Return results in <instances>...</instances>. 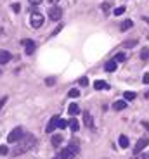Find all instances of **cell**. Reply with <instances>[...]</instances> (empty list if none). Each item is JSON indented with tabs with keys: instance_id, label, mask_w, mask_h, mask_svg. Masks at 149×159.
I'll list each match as a JSON object with an SVG mask.
<instances>
[{
	"instance_id": "obj_1",
	"label": "cell",
	"mask_w": 149,
	"mask_h": 159,
	"mask_svg": "<svg viewBox=\"0 0 149 159\" xmlns=\"http://www.w3.org/2000/svg\"><path fill=\"white\" fill-rule=\"evenodd\" d=\"M35 147V137L33 135H23L19 140L16 142L14 149H12V154L14 156H23L24 152H28L30 149Z\"/></svg>"
},
{
	"instance_id": "obj_2",
	"label": "cell",
	"mask_w": 149,
	"mask_h": 159,
	"mask_svg": "<svg viewBox=\"0 0 149 159\" xmlns=\"http://www.w3.org/2000/svg\"><path fill=\"white\" fill-rule=\"evenodd\" d=\"M80 152V147H78L77 140H73L71 143H69L66 149H63V151L57 154V159H75L77 157V154Z\"/></svg>"
},
{
	"instance_id": "obj_3",
	"label": "cell",
	"mask_w": 149,
	"mask_h": 159,
	"mask_svg": "<svg viewBox=\"0 0 149 159\" xmlns=\"http://www.w3.org/2000/svg\"><path fill=\"white\" fill-rule=\"evenodd\" d=\"M23 135H24L23 128H21V126H16V128H14V130H12L11 133L7 135V142H11V143H16L17 140H19L21 137H23Z\"/></svg>"
},
{
	"instance_id": "obj_4",
	"label": "cell",
	"mask_w": 149,
	"mask_h": 159,
	"mask_svg": "<svg viewBox=\"0 0 149 159\" xmlns=\"http://www.w3.org/2000/svg\"><path fill=\"white\" fill-rule=\"evenodd\" d=\"M147 145H149V139H146V137L139 139V140H137V143H135V147H133V156H139L146 147H147Z\"/></svg>"
},
{
	"instance_id": "obj_5",
	"label": "cell",
	"mask_w": 149,
	"mask_h": 159,
	"mask_svg": "<svg viewBox=\"0 0 149 159\" xmlns=\"http://www.w3.org/2000/svg\"><path fill=\"white\" fill-rule=\"evenodd\" d=\"M30 23H31L33 28H40L42 24H44V16H42L40 12H31V16H30Z\"/></svg>"
},
{
	"instance_id": "obj_6",
	"label": "cell",
	"mask_w": 149,
	"mask_h": 159,
	"mask_svg": "<svg viewBox=\"0 0 149 159\" xmlns=\"http://www.w3.org/2000/svg\"><path fill=\"white\" fill-rule=\"evenodd\" d=\"M61 16H63V11H61L59 7H56V5H54V7L49 9V17H50L52 21H59Z\"/></svg>"
},
{
	"instance_id": "obj_7",
	"label": "cell",
	"mask_w": 149,
	"mask_h": 159,
	"mask_svg": "<svg viewBox=\"0 0 149 159\" xmlns=\"http://www.w3.org/2000/svg\"><path fill=\"white\" fill-rule=\"evenodd\" d=\"M59 116H52V118H50V121H49V123H47V128H45V131H47V133H52V131L54 130H56V128H57V123H59Z\"/></svg>"
},
{
	"instance_id": "obj_8",
	"label": "cell",
	"mask_w": 149,
	"mask_h": 159,
	"mask_svg": "<svg viewBox=\"0 0 149 159\" xmlns=\"http://www.w3.org/2000/svg\"><path fill=\"white\" fill-rule=\"evenodd\" d=\"M21 43L24 45V48H26V54H28V56H31L33 52H35V48H36V43L33 42V40H23Z\"/></svg>"
},
{
	"instance_id": "obj_9",
	"label": "cell",
	"mask_w": 149,
	"mask_h": 159,
	"mask_svg": "<svg viewBox=\"0 0 149 159\" xmlns=\"http://www.w3.org/2000/svg\"><path fill=\"white\" fill-rule=\"evenodd\" d=\"M11 59H12L11 52H7V50H0V64H7V62H11Z\"/></svg>"
},
{
	"instance_id": "obj_10",
	"label": "cell",
	"mask_w": 149,
	"mask_h": 159,
	"mask_svg": "<svg viewBox=\"0 0 149 159\" xmlns=\"http://www.w3.org/2000/svg\"><path fill=\"white\" fill-rule=\"evenodd\" d=\"M68 112L71 116H77L78 112H80V106H78L77 102H73V104H69V107H68Z\"/></svg>"
},
{
	"instance_id": "obj_11",
	"label": "cell",
	"mask_w": 149,
	"mask_h": 159,
	"mask_svg": "<svg viewBox=\"0 0 149 159\" xmlns=\"http://www.w3.org/2000/svg\"><path fill=\"white\" fill-rule=\"evenodd\" d=\"M114 111H123V109H127V100H116V102L113 104Z\"/></svg>"
},
{
	"instance_id": "obj_12",
	"label": "cell",
	"mask_w": 149,
	"mask_h": 159,
	"mask_svg": "<svg viewBox=\"0 0 149 159\" xmlns=\"http://www.w3.org/2000/svg\"><path fill=\"white\" fill-rule=\"evenodd\" d=\"M68 125H69V128H71L73 131H78V130H80V123H78L77 118H71V119L68 121Z\"/></svg>"
},
{
	"instance_id": "obj_13",
	"label": "cell",
	"mask_w": 149,
	"mask_h": 159,
	"mask_svg": "<svg viewBox=\"0 0 149 159\" xmlns=\"http://www.w3.org/2000/svg\"><path fill=\"white\" fill-rule=\"evenodd\" d=\"M94 88H95V90H106V88H109V87H108V83H106V81L97 80L95 83H94Z\"/></svg>"
},
{
	"instance_id": "obj_14",
	"label": "cell",
	"mask_w": 149,
	"mask_h": 159,
	"mask_svg": "<svg viewBox=\"0 0 149 159\" xmlns=\"http://www.w3.org/2000/svg\"><path fill=\"white\" fill-rule=\"evenodd\" d=\"M83 121H85V125L89 128H94V121H92V116L89 114V112H83Z\"/></svg>"
},
{
	"instance_id": "obj_15",
	"label": "cell",
	"mask_w": 149,
	"mask_h": 159,
	"mask_svg": "<svg viewBox=\"0 0 149 159\" xmlns=\"http://www.w3.org/2000/svg\"><path fill=\"white\" fill-rule=\"evenodd\" d=\"M116 61H108V62H106V66H104V68H106V71H109V73H111V71H114V69H116Z\"/></svg>"
},
{
	"instance_id": "obj_16",
	"label": "cell",
	"mask_w": 149,
	"mask_h": 159,
	"mask_svg": "<svg viewBox=\"0 0 149 159\" xmlns=\"http://www.w3.org/2000/svg\"><path fill=\"white\" fill-rule=\"evenodd\" d=\"M132 26H133V23H132V21H130V19H125L123 23H121L120 30H121V31H127V30H130Z\"/></svg>"
},
{
	"instance_id": "obj_17",
	"label": "cell",
	"mask_w": 149,
	"mask_h": 159,
	"mask_svg": "<svg viewBox=\"0 0 149 159\" xmlns=\"http://www.w3.org/2000/svg\"><path fill=\"white\" fill-rule=\"evenodd\" d=\"M118 142H120V147H123V149H127V147H128V139H127L125 135H120Z\"/></svg>"
},
{
	"instance_id": "obj_18",
	"label": "cell",
	"mask_w": 149,
	"mask_h": 159,
	"mask_svg": "<svg viewBox=\"0 0 149 159\" xmlns=\"http://www.w3.org/2000/svg\"><path fill=\"white\" fill-rule=\"evenodd\" d=\"M50 142H52V145H54V147H59V145H61V142H63V137H61V135H54Z\"/></svg>"
},
{
	"instance_id": "obj_19",
	"label": "cell",
	"mask_w": 149,
	"mask_h": 159,
	"mask_svg": "<svg viewBox=\"0 0 149 159\" xmlns=\"http://www.w3.org/2000/svg\"><path fill=\"white\" fill-rule=\"evenodd\" d=\"M135 97H137L135 92H125V93H123V99H125V100H133Z\"/></svg>"
},
{
	"instance_id": "obj_20",
	"label": "cell",
	"mask_w": 149,
	"mask_h": 159,
	"mask_svg": "<svg viewBox=\"0 0 149 159\" xmlns=\"http://www.w3.org/2000/svg\"><path fill=\"white\" fill-rule=\"evenodd\" d=\"M68 95L71 97V99H77V97L80 95V90H78V88H71V90L68 92Z\"/></svg>"
},
{
	"instance_id": "obj_21",
	"label": "cell",
	"mask_w": 149,
	"mask_h": 159,
	"mask_svg": "<svg viewBox=\"0 0 149 159\" xmlns=\"http://www.w3.org/2000/svg\"><path fill=\"white\" fill-rule=\"evenodd\" d=\"M137 45V40H127L125 43H123V47H127V48H132V47H135Z\"/></svg>"
},
{
	"instance_id": "obj_22",
	"label": "cell",
	"mask_w": 149,
	"mask_h": 159,
	"mask_svg": "<svg viewBox=\"0 0 149 159\" xmlns=\"http://www.w3.org/2000/svg\"><path fill=\"white\" fill-rule=\"evenodd\" d=\"M141 57H142V61H147V59H149V48H147V47H144V48H142Z\"/></svg>"
},
{
	"instance_id": "obj_23",
	"label": "cell",
	"mask_w": 149,
	"mask_h": 159,
	"mask_svg": "<svg viewBox=\"0 0 149 159\" xmlns=\"http://www.w3.org/2000/svg\"><path fill=\"white\" fill-rule=\"evenodd\" d=\"M78 83H80L81 87H87V85H89V78H87V76H81V78L78 80Z\"/></svg>"
},
{
	"instance_id": "obj_24",
	"label": "cell",
	"mask_w": 149,
	"mask_h": 159,
	"mask_svg": "<svg viewBox=\"0 0 149 159\" xmlns=\"http://www.w3.org/2000/svg\"><path fill=\"white\" fill-rule=\"evenodd\" d=\"M125 59H127L125 54H116V57H114V61H116V62H123Z\"/></svg>"
},
{
	"instance_id": "obj_25",
	"label": "cell",
	"mask_w": 149,
	"mask_h": 159,
	"mask_svg": "<svg viewBox=\"0 0 149 159\" xmlns=\"http://www.w3.org/2000/svg\"><path fill=\"white\" fill-rule=\"evenodd\" d=\"M68 126V121L66 119H59V123H57V128H66Z\"/></svg>"
},
{
	"instance_id": "obj_26",
	"label": "cell",
	"mask_w": 149,
	"mask_h": 159,
	"mask_svg": "<svg viewBox=\"0 0 149 159\" xmlns=\"http://www.w3.org/2000/svg\"><path fill=\"white\" fill-rule=\"evenodd\" d=\"M125 12V7H118V9H114V16H121Z\"/></svg>"
},
{
	"instance_id": "obj_27",
	"label": "cell",
	"mask_w": 149,
	"mask_h": 159,
	"mask_svg": "<svg viewBox=\"0 0 149 159\" xmlns=\"http://www.w3.org/2000/svg\"><path fill=\"white\" fill-rule=\"evenodd\" d=\"M7 152H9V149L5 145H0V156H7Z\"/></svg>"
},
{
	"instance_id": "obj_28",
	"label": "cell",
	"mask_w": 149,
	"mask_h": 159,
	"mask_svg": "<svg viewBox=\"0 0 149 159\" xmlns=\"http://www.w3.org/2000/svg\"><path fill=\"white\" fill-rule=\"evenodd\" d=\"M45 83H47L49 87H52V85L56 83V78H47V80H45Z\"/></svg>"
},
{
	"instance_id": "obj_29",
	"label": "cell",
	"mask_w": 149,
	"mask_h": 159,
	"mask_svg": "<svg viewBox=\"0 0 149 159\" xmlns=\"http://www.w3.org/2000/svg\"><path fill=\"white\" fill-rule=\"evenodd\" d=\"M5 102H7V97H2V99H0V111H2V109H4Z\"/></svg>"
},
{
	"instance_id": "obj_30",
	"label": "cell",
	"mask_w": 149,
	"mask_h": 159,
	"mask_svg": "<svg viewBox=\"0 0 149 159\" xmlns=\"http://www.w3.org/2000/svg\"><path fill=\"white\" fill-rule=\"evenodd\" d=\"M12 11H14V12H19V11H21V5H19V4H12Z\"/></svg>"
},
{
	"instance_id": "obj_31",
	"label": "cell",
	"mask_w": 149,
	"mask_h": 159,
	"mask_svg": "<svg viewBox=\"0 0 149 159\" xmlns=\"http://www.w3.org/2000/svg\"><path fill=\"white\" fill-rule=\"evenodd\" d=\"M142 81H144L146 85H149V73H146V75L142 76Z\"/></svg>"
},
{
	"instance_id": "obj_32",
	"label": "cell",
	"mask_w": 149,
	"mask_h": 159,
	"mask_svg": "<svg viewBox=\"0 0 149 159\" xmlns=\"http://www.w3.org/2000/svg\"><path fill=\"white\" fill-rule=\"evenodd\" d=\"M61 30H63V24H61V26H57V28L54 30V31H52V35H57V33H59Z\"/></svg>"
},
{
	"instance_id": "obj_33",
	"label": "cell",
	"mask_w": 149,
	"mask_h": 159,
	"mask_svg": "<svg viewBox=\"0 0 149 159\" xmlns=\"http://www.w3.org/2000/svg\"><path fill=\"white\" fill-rule=\"evenodd\" d=\"M30 4H33V5H40V4H42V0H30Z\"/></svg>"
},
{
	"instance_id": "obj_34",
	"label": "cell",
	"mask_w": 149,
	"mask_h": 159,
	"mask_svg": "<svg viewBox=\"0 0 149 159\" xmlns=\"http://www.w3.org/2000/svg\"><path fill=\"white\" fill-rule=\"evenodd\" d=\"M102 11L108 12V11H109V5H108V4H104V5H102Z\"/></svg>"
},
{
	"instance_id": "obj_35",
	"label": "cell",
	"mask_w": 149,
	"mask_h": 159,
	"mask_svg": "<svg viewBox=\"0 0 149 159\" xmlns=\"http://www.w3.org/2000/svg\"><path fill=\"white\" fill-rule=\"evenodd\" d=\"M47 2H50V4H57L59 0H47Z\"/></svg>"
},
{
	"instance_id": "obj_36",
	"label": "cell",
	"mask_w": 149,
	"mask_h": 159,
	"mask_svg": "<svg viewBox=\"0 0 149 159\" xmlns=\"http://www.w3.org/2000/svg\"><path fill=\"white\" fill-rule=\"evenodd\" d=\"M142 19H144V21H146V23H147V24H149V17H147V16H144V17H142Z\"/></svg>"
},
{
	"instance_id": "obj_37",
	"label": "cell",
	"mask_w": 149,
	"mask_h": 159,
	"mask_svg": "<svg viewBox=\"0 0 149 159\" xmlns=\"http://www.w3.org/2000/svg\"><path fill=\"white\" fill-rule=\"evenodd\" d=\"M133 159H139V157H137V156H135V157H133ZM142 159H146V156H144V157H142Z\"/></svg>"
},
{
	"instance_id": "obj_38",
	"label": "cell",
	"mask_w": 149,
	"mask_h": 159,
	"mask_svg": "<svg viewBox=\"0 0 149 159\" xmlns=\"http://www.w3.org/2000/svg\"><path fill=\"white\" fill-rule=\"evenodd\" d=\"M0 75H2V71H0Z\"/></svg>"
}]
</instances>
